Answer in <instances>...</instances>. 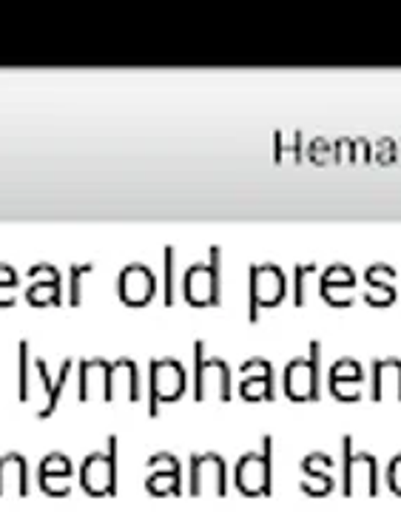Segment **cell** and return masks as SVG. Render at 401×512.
<instances>
[{
    "label": "cell",
    "mask_w": 401,
    "mask_h": 512,
    "mask_svg": "<svg viewBox=\"0 0 401 512\" xmlns=\"http://www.w3.org/2000/svg\"><path fill=\"white\" fill-rule=\"evenodd\" d=\"M154 291H157V279L146 265H128L120 274V299L131 308L148 305V299H154Z\"/></svg>",
    "instance_id": "cell-8"
},
{
    "label": "cell",
    "mask_w": 401,
    "mask_h": 512,
    "mask_svg": "<svg viewBox=\"0 0 401 512\" xmlns=\"http://www.w3.org/2000/svg\"><path fill=\"white\" fill-rule=\"evenodd\" d=\"M92 271V265H86V268H74L72 271V305H80V274H89Z\"/></svg>",
    "instance_id": "cell-22"
},
{
    "label": "cell",
    "mask_w": 401,
    "mask_h": 512,
    "mask_svg": "<svg viewBox=\"0 0 401 512\" xmlns=\"http://www.w3.org/2000/svg\"><path fill=\"white\" fill-rule=\"evenodd\" d=\"M194 359H197V399L202 402L208 393H219V399L228 402L231 399V373H228V365L222 359H205L202 356V342H197Z\"/></svg>",
    "instance_id": "cell-7"
},
{
    "label": "cell",
    "mask_w": 401,
    "mask_h": 512,
    "mask_svg": "<svg viewBox=\"0 0 401 512\" xmlns=\"http://www.w3.org/2000/svg\"><path fill=\"white\" fill-rule=\"evenodd\" d=\"M285 393L293 402L319 399V342H310L308 359H293L285 370Z\"/></svg>",
    "instance_id": "cell-1"
},
{
    "label": "cell",
    "mask_w": 401,
    "mask_h": 512,
    "mask_svg": "<svg viewBox=\"0 0 401 512\" xmlns=\"http://www.w3.org/2000/svg\"><path fill=\"white\" fill-rule=\"evenodd\" d=\"M365 379V370L362 365L356 362V359H339L333 370H330V384L333 382H353V384H362Z\"/></svg>",
    "instance_id": "cell-16"
},
{
    "label": "cell",
    "mask_w": 401,
    "mask_h": 512,
    "mask_svg": "<svg viewBox=\"0 0 401 512\" xmlns=\"http://www.w3.org/2000/svg\"><path fill=\"white\" fill-rule=\"evenodd\" d=\"M288 293V279L276 265H251V322L259 308H276Z\"/></svg>",
    "instance_id": "cell-3"
},
{
    "label": "cell",
    "mask_w": 401,
    "mask_h": 512,
    "mask_svg": "<svg viewBox=\"0 0 401 512\" xmlns=\"http://www.w3.org/2000/svg\"><path fill=\"white\" fill-rule=\"evenodd\" d=\"M171 259H174V251L165 248V305H174V279H171Z\"/></svg>",
    "instance_id": "cell-20"
},
{
    "label": "cell",
    "mask_w": 401,
    "mask_h": 512,
    "mask_svg": "<svg viewBox=\"0 0 401 512\" xmlns=\"http://www.w3.org/2000/svg\"><path fill=\"white\" fill-rule=\"evenodd\" d=\"M390 487H393V493L401 495V456L390 461Z\"/></svg>",
    "instance_id": "cell-21"
},
{
    "label": "cell",
    "mask_w": 401,
    "mask_h": 512,
    "mask_svg": "<svg viewBox=\"0 0 401 512\" xmlns=\"http://www.w3.org/2000/svg\"><path fill=\"white\" fill-rule=\"evenodd\" d=\"M328 458L330 456H325V453H316V456H308L305 461H302V470H305V473H308V476L316 481V487L310 490L313 495H325L333 490V478H330L328 473H322V470H319V467H322Z\"/></svg>",
    "instance_id": "cell-14"
},
{
    "label": "cell",
    "mask_w": 401,
    "mask_h": 512,
    "mask_svg": "<svg viewBox=\"0 0 401 512\" xmlns=\"http://www.w3.org/2000/svg\"><path fill=\"white\" fill-rule=\"evenodd\" d=\"M242 399L248 402H259V399H268L274 402V379H271V367L256 373V376H248L242 382Z\"/></svg>",
    "instance_id": "cell-13"
},
{
    "label": "cell",
    "mask_w": 401,
    "mask_h": 512,
    "mask_svg": "<svg viewBox=\"0 0 401 512\" xmlns=\"http://www.w3.org/2000/svg\"><path fill=\"white\" fill-rule=\"evenodd\" d=\"M373 399L401 402V359H376L373 362Z\"/></svg>",
    "instance_id": "cell-11"
},
{
    "label": "cell",
    "mask_w": 401,
    "mask_h": 512,
    "mask_svg": "<svg viewBox=\"0 0 401 512\" xmlns=\"http://www.w3.org/2000/svg\"><path fill=\"white\" fill-rule=\"evenodd\" d=\"M57 299H60V282H57V276L49 285H35L29 291V302L32 305H57Z\"/></svg>",
    "instance_id": "cell-17"
},
{
    "label": "cell",
    "mask_w": 401,
    "mask_h": 512,
    "mask_svg": "<svg viewBox=\"0 0 401 512\" xmlns=\"http://www.w3.org/2000/svg\"><path fill=\"white\" fill-rule=\"evenodd\" d=\"M316 274V265H296L293 271V305L302 308L305 305V276Z\"/></svg>",
    "instance_id": "cell-18"
},
{
    "label": "cell",
    "mask_w": 401,
    "mask_h": 512,
    "mask_svg": "<svg viewBox=\"0 0 401 512\" xmlns=\"http://www.w3.org/2000/svg\"><path fill=\"white\" fill-rule=\"evenodd\" d=\"M237 487L245 495L271 493V436H265L262 453H248L239 461Z\"/></svg>",
    "instance_id": "cell-5"
},
{
    "label": "cell",
    "mask_w": 401,
    "mask_h": 512,
    "mask_svg": "<svg viewBox=\"0 0 401 512\" xmlns=\"http://www.w3.org/2000/svg\"><path fill=\"white\" fill-rule=\"evenodd\" d=\"M185 299L194 308L219 305V248H211L208 265H194L185 274Z\"/></svg>",
    "instance_id": "cell-2"
},
{
    "label": "cell",
    "mask_w": 401,
    "mask_h": 512,
    "mask_svg": "<svg viewBox=\"0 0 401 512\" xmlns=\"http://www.w3.org/2000/svg\"><path fill=\"white\" fill-rule=\"evenodd\" d=\"M185 390V370L174 359H154L151 362V416L163 402H177Z\"/></svg>",
    "instance_id": "cell-4"
},
{
    "label": "cell",
    "mask_w": 401,
    "mask_h": 512,
    "mask_svg": "<svg viewBox=\"0 0 401 512\" xmlns=\"http://www.w3.org/2000/svg\"><path fill=\"white\" fill-rule=\"evenodd\" d=\"M114 450H117V439H111L109 456L94 453V456L83 464V484H86V490L92 495L114 493V478H117V470H114Z\"/></svg>",
    "instance_id": "cell-9"
},
{
    "label": "cell",
    "mask_w": 401,
    "mask_h": 512,
    "mask_svg": "<svg viewBox=\"0 0 401 512\" xmlns=\"http://www.w3.org/2000/svg\"><path fill=\"white\" fill-rule=\"evenodd\" d=\"M191 481H194V493H202V490H217V493H225V464H222V458L194 456Z\"/></svg>",
    "instance_id": "cell-12"
},
{
    "label": "cell",
    "mask_w": 401,
    "mask_h": 512,
    "mask_svg": "<svg viewBox=\"0 0 401 512\" xmlns=\"http://www.w3.org/2000/svg\"><path fill=\"white\" fill-rule=\"evenodd\" d=\"M365 279H367V293H365L367 305H373V308H387V305H393V302H396V291H393V285H390L387 279H373V276H365Z\"/></svg>",
    "instance_id": "cell-15"
},
{
    "label": "cell",
    "mask_w": 401,
    "mask_h": 512,
    "mask_svg": "<svg viewBox=\"0 0 401 512\" xmlns=\"http://www.w3.org/2000/svg\"><path fill=\"white\" fill-rule=\"evenodd\" d=\"M302 131H296L293 134V143H291V154H293V163H302Z\"/></svg>",
    "instance_id": "cell-23"
},
{
    "label": "cell",
    "mask_w": 401,
    "mask_h": 512,
    "mask_svg": "<svg viewBox=\"0 0 401 512\" xmlns=\"http://www.w3.org/2000/svg\"><path fill=\"white\" fill-rule=\"evenodd\" d=\"M376 481V458L370 453H353V441L345 436V493L353 495L362 490L367 495H376Z\"/></svg>",
    "instance_id": "cell-6"
},
{
    "label": "cell",
    "mask_w": 401,
    "mask_h": 512,
    "mask_svg": "<svg viewBox=\"0 0 401 512\" xmlns=\"http://www.w3.org/2000/svg\"><path fill=\"white\" fill-rule=\"evenodd\" d=\"M353 288H356V274L347 265H333L325 271L319 291L322 299L333 308H350L353 305Z\"/></svg>",
    "instance_id": "cell-10"
},
{
    "label": "cell",
    "mask_w": 401,
    "mask_h": 512,
    "mask_svg": "<svg viewBox=\"0 0 401 512\" xmlns=\"http://www.w3.org/2000/svg\"><path fill=\"white\" fill-rule=\"evenodd\" d=\"M330 390H333V396H336L339 402H359V399H362V387L353 382H333L330 384Z\"/></svg>",
    "instance_id": "cell-19"
}]
</instances>
